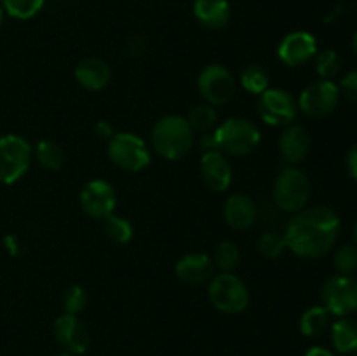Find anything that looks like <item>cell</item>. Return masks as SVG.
Segmentation results:
<instances>
[{"label":"cell","instance_id":"23","mask_svg":"<svg viewBox=\"0 0 357 356\" xmlns=\"http://www.w3.org/2000/svg\"><path fill=\"white\" fill-rule=\"evenodd\" d=\"M185 119H187L192 131L204 135V133L213 131V129L216 128L218 112H216V108L213 107V105L201 103V105H195V107L188 112Z\"/></svg>","mask_w":357,"mask_h":356},{"label":"cell","instance_id":"9","mask_svg":"<svg viewBox=\"0 0 357 356\" xmlns=\"http://www.w3.org/2000/svg\"><path fill=\"white\" fill-rule=\"evenodd\" d=\"M321 300L324 309L333 316H351L357 311V279L345 274L331 276L324 281Z\"/></svg>","mask_w":357,"mask_h":356},{"label":"cell","instance_id":"19","mask_svg":"<svg viewBox=\"0 0 357 356\" xmlns=\"http://www.w3.org/2000/svg\"><path fill=\"white\" fill-rule=\"evenodd\" d=\"M75 80L79 86L87 91H101L110 84L112 70L105 59L101 58H84L79 65L75 66Z\"/></svg>","mask_w":357,"mask_h":356},{"label":"cell","instance_id":"25","mask_svg":"<svg viewBox=\"0 0 357 356\" xmlns=\"http://www.w3.org/2000/svg\"><path fill=\"white\" fill-rule=\"evenodd\" d=\"M243 89H246L248 93L258 94L260 96L264 91L268 89V84H271V77L268 72L261 65H248L244 66L243 72H241L239 79Z\"/></svg>","mask_w":357,"mask_h":356},{"label":"cell","instance_id":"10","mask_svg":"<svg viewBox=\"0 0 357 356\" xmlns=\"http://www.w3.org/2000/svg\"><path fill=\"white\" fill-rule=\"evenodd\" d=\"M197 87L204 103L222 107L236 94V79L227 66L211 63L204 66L197 77Z\"/></svg>","mask_w":357,"mask_h":356},{"label":"cell","instance_id":"36","mask_svg":"<svg viewBox=\"0 0 357 356\" xmlns=\"http://www.w3.org/2000/svg\"><path fill=\"white\" fill-rule=\"evenodd\" d=\"M305 356H335V355L330 351V349L321 348V346H314V348H310L309 351H307Z\"/></svg>","mask_w":357,"mask_h":356},{"label":"cell","instance_id":"28","mask_svg":"<svg viewBox=\"0 0 357 356\" xmlns=\"http://www.w3.org/2000/svg\"><path fill=\"white\" fill-rule=\"evenodd\" d=\"M316 72L323 80H331L342 68V59L333 49H324L316 56Z\"/></svg>","mask_w":357,"mask_h":356},{"label":"cell","instance_id":"12","mask_svg":"<svg viewBox=\"0 0 357 356\" xmlns=\"http://www.w3.org/2000/svg\"><path fill=\"white\" fill-rule=\"evenodd\" d=\"M80 208L89 218L105 220L114 215L117 206V194L114 185L107 180H91L80 191Z\"/></svg>","mask_w":357,"mask_h":356},{"label":"cell","instance_id":"24","mask_svg":"<svg viewBox=\"0 0 357 356\" xmlns=\"http://www.w3.org/2000/svg\"><path fill=\"white\" fill-rule=\"evenodd\" d=\"M330 325V313L323 306L307 309L300 318V332L305 337H319Z\"/></svg>","mask_w":357,"mask_h":356},{"label":"cell","instance_id":"1","mask_svg":"<svg viewBox=\"0 0 357 356\" xmlns=\"http://www.w3.org/2000/svg\"><path fill=\"white\" fill-rule=\"evenodd\" d=\"M340 234V216L328 206H312L293 213L284 230L286 248L296 257L314 260L330 253Z\"/></svg>","mask_w":357,"mask_h":356},{"label":"cell","instance_id":"13","mask_svg":"<svg viewBox=\"0 0 357 356\" xmlns=\"http://www.w3.org/2000/svg\"><path fill=\"white\" fill-rule=\"evenodd\" d=\"M54 337L59 348L68 355H82L91 344V335L79 316L63 313L54 321Z\"/></svg>","mask_w":357,"mask_h":356},{"label":"cell","instance_id":"34","mask_svg":"<svg viewBox=\"0 0 357 356\" xmlns=\"http://www.w3.org/2000/svg\"><path fill=\"white\" fill-rule=\"evenodd\" d=\"M347 171L352 178L357 181V143L352 145V149L347 154Z\"/></svg>","mask_w":357,"mask_h":356},{"label":"cell","instance_id":"4","mask_svg":"<svg viewBox=\"0 0 357 356\" xmlns=\"http://www.w3.org/2000/svg\"><path fill=\"white\" fill-rule=\"evenodd\" d=\"M310 180L300 168L286 166L278 175L274 184V202L286 213H298L307 208L310 199Z\"/></svg>","mask_w":357,"mask_h":356},{"label":"cell","instance_id":"35","mask_svg":"<svg viewBox=\"0 0 357 356\" xmlns=\"http://www.w3.org/2000/svg\"><path fill=\"white\" fill-rule=\"evenodd\" d=\"M94 133H96V135L100 136V138L107 140V142L112 138V136L115 135L114 129H112V126L108 124L107 121H100V122H98V124L94 126Z\"/></svg>","mask_w":357,"mask_h":356},{"label":"cell","instance_id":"30","mask_svg":"<svg viewBox=\"0 0 357 356\" xmlns=\"http://www.w3.org/2000/svg\"><path fill=\"white\" fill-rule=\"evenodd\" d=\"M63 311L65 314H73V316H79L87 306V292L84 286L80 285H72L63 292Z\"/></svg>","mask_w":357,"mask_h":356},{"label":"cell","instance_id":"18","mask_svg":"<svg viewBox=\"0 0 357 356\" xmlns=\"http://www.w3.org/2000/svg\"><path fill=\"white\" fill-rule=\"evenodd\" d=\"M257 202L246 194H232L223 206V218L234 230L251 229L257 222Z\"/></svg>","mask_w":357,"mask_h":356},{"label":"cell","instance_id":"32","mask_svg":"<svg viewBox=\"0 0 357 356\" xmlns=\"http://www.w3.org/2000/svg\"><path fill=\"white\" fill-rule=\"evenodd\" d=\"M286 239L279 232L268 230L258 239V251L267 258H278L284 253Z\"/></svg>","mask_w":357,"mask_h":356},{"label":"cell","instance_id":"11","mask_svg":"<svg viewBox=\"0 0 357 356\" xmlns=\"http://www.w3.org/2000/svg\"><path fill=\"white\" fill-rule=\"evenodd\" d=\"M298 108L312 119H324L335 112L340 101V89L333 80H316L298 96Z\"/></svg>","mask_w":357,"mask_h":356},{"label":"cell","instance_id":"37","mask_svg":"<svg viewBox=\"0 0 357 356\" xmlns=\"http://www.w3.org/2000/svg\"><path fill=\"white\" fill-rule=\"evenodd\" d=\"M352 49H354V52L357 54V31L354 34V37H352Z\"/></svg>","mask_w":357,"mask_h":356},{"label":"cell","instance_id":"7","mask_svg":"<svg viewBox=\"0 0 357 356\" xmlns=\"http://www.w3.org/2000/svg\"><path fill=\"white\" fill-rule=\"evenodd\" d=\"M33 157L30 143L20 135H6L0 138V181L16 184L26 173Z\"/></svg>","mask_w":357,"mask_h":356},{"label":"cell","instance_id":"6","mask_svg":"<svg viewBox=\"0 0 357 356\" xmlns=\"http://www.w3.org/2000/svg\"><path fill=\"white\" fill-rule=\"evenodd\" d=\"M209 302L225 314L243 313L250 304V290L246 283L234 272H220L209 279Z\"/></svg>","mask_w":357,"mask_h":356},{"label":"cell","instance_id":"26","mask_svg":"<svg viewBox=\"0 0 357 356\" xmlns=\"http://www.w3.org/2000/svg\"><path fill=\"white\" fill-rule=\"evenodd\" d=\"M213 262H215V267L220 269V272H232L241 262V251L237 244L232 241H222L216 246Z\"/></svg>","mask_w":357,"mask_h":356},{"label":"cell","instance_id":"16","mask_svg":"<svg viewBox=\"0 0 357 356\" xmlns=\"http://www.w3.org/2000/svg\"><path fill=\"white\" fill-rule=\"evenodd\" d=\"M310 145H312V138H310L309 129L295 122L286 126L279 138V152L288 166H296L302 163L309 156Z\"/></svg>","mask_w":357,"mask_h":356},{"label":"cell","instance_id":"2","mask_svg":"<svg viewBox=\"0 0 357 356\" xmlns=\"http://www.w3.org/2000/svg\"><path fill=\"white\" fill-rule=\"evenodd\" d=\"M194 131L181 115H164L153 124L150 143L157 156L167 161H180L188 156L194 147Z\"/></svg>","mask_w":357,"mask_h":356},{"label":"cell","instance_id":"3","mask_svg":"<svg viewBox=\"0 0 357 356\" xmlns=\"http://www.w3.org/2000/svg\"><path fill=\"white\" fill-rule=\"evenodd\" d=\"M216 150L227 157H244L253 154L261 142V133L253 121L244 117H230L216 126Z\"/></svg>","mask_w":357,"mask_h":356},{"label":"cell","instance_id":"17","mask_svg":"<svg viewBox=\"0 0 357 356\" xmlns=\"http://www.w3.org/2000/svg\"><path fill=\"white\" fill-rule=\"evenodd\" d=\"M215 262L206 253H187L174 265L178 279L188 285H204L215 276Z\"/></svg>","mask_w":357,"mask_h":356},{"label":"cell","instance_id":"14","mask_svg":"<svg viewBox=\"0 0 357 356\" xmlns=\"http://www.w3.org/2000/svg\"><path fill=\"white\" fill-rule=\"evenodd\" d=\"M317 54V42L309 31H291L286 35L278 47V56L286 66H302Z\"/></svg>","mask_w":357,"mask_h":356},{"label":"cell","instance_id":"21","mask_svg":"<svg viewBox=\"0 0 357 356\" xmlns=\"http://www.w3.org/2000/svg\"><path fill=\"white\" fill-rule=\"evenodd\" d=\"M331 342L333 348L344 355L357 351V321L351 318H340L335 321L331 327Z\"/></svg>","mask_w":357,"mask_h":356},{"label":"cell","instance_id":"38","mask_svg":"<svg viewBox=\"0 0 357 356\" xmlns=\"http://www.w3.org/2000/svg\"><path fill=\"white\" fill-rule=\"evenodd\" d=\"M352 234H354V244L357 246V222H356V225H354V232H352Z\"/></svg>","mask_w":357,"mask_h":356},{"label":"cell","instance_id":"40","mask_svg":"<svg viewBox=\"0 0 357 356\" xmlns=\"http://www.w3.org/2000/svg\"><path fill=\"white\" fill-rule=\"evenodd\" d=\"M56 356H72V355H68V353H61V355H56Z\"/></svg>","mask_w":357,"mask_h":356},{"label":"cell","instance_id":"29","mask_svg":"<svg viewBox=\"0 0 357 356\" xmlns=\"http://www.w3.org/2000/svg\"><path fill=\"white\" fill-rule=\"evenodd\" d=\"M3 10L16 20H30L44 7V0H2Z\"/></svg>","mask_w":357,"mask_h":356},{"label":"cell","instance_id":"8","mask_svg":"<svg viewBox=\"0 0 357 356\" xmlns=\"http://www.w3.org/2000/svg\"><path fill=\"white\" fill-rule=\"evenodd\" d=\"M298 112V101L286 89L268 87L258 98V114L267 126L286 128L296 121Z\"/></svg>","mask_w":357,"mask_h":356},{"label":"cell","instance_id":"31","mask_svg":"<svg viewBox=\"0 0 357 356\" xmlns=\"http://www.w3.org/2000/svg\"><path fill=\"white\" fill-rule=\"evenodd\" d=\"M333 265L338 274L352 276L357 271V246L356 244H342L333 255Z\"/></svg>","mask_w":357,"mask_h":356},{"label":"cell","instance_id":"20","mask_svg":"<svg viewBox=\"0 0 357 356\" xmlns=\"http://www.w3.org/2000/svg\"><path fill=\"white\" fill-rule=\"evenodd\" d=\"M194 16L209 30H222L230 23L232 10L227 0H195Z\"/></svg>","mask_w":357,"mask_h":356},{"label":"cell","instance_id":"22","mask_svg":"<svg viewBox=\"0 0 357 356\" xmlns=\"http://www.w3.org/2000/svg\"><path fill=\"white\" fill-rule=\"evenodd\" d=\"M33 156L38 161V164L49 171H58L63 166V163H65V152H63L61 145L49 138L40 140L35 145Z\"/></svg>","mask_w":357,"mask_h":356},{"label":"cell","instance_id":"5","mask_svg":"<svg viewBox=\"0 0 357 356\" xmlns=\"http://www.w3.org/2000/svg\"><path fill=\"white\" fill-rule=\"evenodd\" d=\"M107 156L112 164L128 173L143 171L152 161L149 145L135 133H115L107 145Z\"/></svg>","mask_w":357,"mask_h":356},{"label":"cell","instance_id":"15","mask_svg":"<svg viewBox=\"0 0 357 356\" xmlns=\"http://www.w3.org/2000/svg\"><path fill=\"white\" fill-rule=\"evenodd\" d=\"M201 175L213 192H225L232 184V164L220 150L204 152L201 157Z\"/></svg>","mask_w":357,"mask_h":356},{"label":"cell","instance_id":"39","mask_svg":"<svg viewBox=\"0 0 357 356\" xmlns=\"http://www.w3.org/2000/svg\"><path fill=\"white\" fill-rule=\"evenodd\" d=\"M2 23H3V9L0 7V28H2Z\"/></svg>","mask_w":357,"mask_h":356},{"label":"cell","instance_id":"33","mask_svg":"<svg viewBox=\"0 0 357 356\" xmlns=\"http://www.w3.org/2000/svg\"><path fill=\"white\" fill-rule=\"evenodd\" d=\"M338 89H340V94H344L349 101L357 103V70L342 77Z\"/></svg>","mask_w":357,"mask_h":356},{"label":"cell","instance_id":"27","mask_svg":"<svg viewBox=\"0 0 357 356\" xmlns=\"http://www.w3.org/2000/svg\"><path fill=\"white\" fill-rule=\"evenodd\" d=\"M105 232L114 243L126 244L132 237V225L126 216L110 215L108 218H105Z\"/></svg>","mask_w":357,"mask_h":356}]
</instances>
